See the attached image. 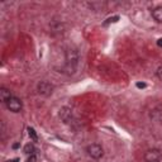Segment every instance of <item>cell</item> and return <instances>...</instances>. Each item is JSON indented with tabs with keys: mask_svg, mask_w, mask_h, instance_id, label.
Masks as SVG:
<instances>
[{
	"mask_svg": "<svg viewBox=\"0 0 162 162\" xmlns=\"http://www.w3.org/2000/svg\"><path fill=\"white\" fill-rule=\"evenodd\" d=\"M86 152H87V154H89L91 158H94V159H99V158H102L103 154H104V151H103L102 146L96 144V143H92V144L87 146V147H86Z\"/></svg>",
	"mask_w": 162,
	"mask_h": 162,
	"instance_id": "cell-1",
	"label": "cell"
},
{
	"mask_svg": "<svg viewBox=\"0 0 162 162\" xmlns=\"http://www.w3.org/2000/svg\"><path fill=\"white\" fill-rule=\"evenodd\" d=\"M162 159V152L158 148L148 149L144 153V161L146 162H161Z\"/></svg>",
	"mask_w": 162,
	"mask_h": 162,
	"instance_id": "cell-2",
	"label": "cell"
},
{
	"mask_svg": "<svg viewBox=\"0 0 162 162\" xmlns=\"http://www.w3.org/2000/svg\"><path fill=\"white\" fill-rule=\"evenodd\" d=\"M5 105H7V108H8L10 112H13V113L20 112V110H22V107H23L22 100H20L19 98H17V96H12V98L5 103Z\"/></svg>",
	"mask_w": 162,
	"mask_h": 162,
	"instance_id": "cell-3",
	"label": "cell"
},
{
	"mask_svg": "<svg viewBox=\"0 0 162 162\" xmlns=\"http://www.w3.org/2000/svg\"><path fill=\"white\" fill-rule=\"evenodd\" d=\"M37 89H38V92H39L41 95L48 96V95H51V94H52L53 86H52V85H51L48 81H41V82L38 84Z\"/></svg>",
	"mask_w": 162,
	"mask_h": 162,
	"instance_id": "cell-4",
	"label": "cell"
},
{
	"mask_svg": "<svg viewBox=\"0 0 162 162\" xmlns=\"http://www.w3.org/2000/svg\"><path fill=\"white\" fill-rule=\"evenodd\" d=\"M60 118L62 119V122H65L66 124H70L72 122V110L70 108H62L60 110Z\"/></svg>",
	"mask_w": 162,
	"mask_h": 162,
	"instance_id": "cell-5",
	"label": "cell"
},
{
	"mask_svg": "<svg viewBox=\"0 0 162 162\" xmlns=\"http://www.w3.org/2000/svg\"><path fill=\"white\" fill-rule=\"evenodd\" d=\"M12 94H10V91L8 90V89H5V87H2L0 89V99H2V102L5 104L10 98H12Z\"/></svg>",
	"mask_w": 162,
	"mask_h": 162,
	"instance_id": "cell-6",
	"label": "cell"
},
{
	"mask_svg": "<svg viewBox=\"0 0 162 162\" xmlns=\"http://www.w3.org/2000/svg\"><path fill=\"white\" fill-rule=\"evenodd\" d=\"M152 17L156 22L162 23V7H157L152 10Z\"/></svg>",
	"mask_w": 162,
	"mask_h": 162,
	"instance_id": "cell-7",
	"label": "cell"
},
{
	"mask_svg": "<svg viewBox=\"0 0 162 162\" xmlns=\"http://www.w3.org/2000/svg\"><path fill=\"white\" fill-rule=\"evenodd\" d=\"M34 151H36V148L32 143H28L24 146V153H27V154H33Z\"/></svg>",
	"mask_w": 162,
	"mask_h": 162,
	"instance_id": "cell-8",
	"label": "cell"
},
{
	"mask_svg": "<svg viewBox=\"0 0 162 162\" xmlns=\"http://www.w3.org/2000/svg\"><path fill=\"white\" fill-rule=\"evenodd\" d=\"M28 134H29V137H30V139L33 141V142H37V139H38V137H37V133H36V131L33 128H28Z\"/></svg>",
	"mask_w": 162,
	"mask_h": 162,
	"instance_id": "cell-9",
	"label": "cell"
},
{
	"mask_svg": "<svg viewBox=\"0 0 162 162\" xmlns=\"http://www.w3.org/2000/svg\"><path fill=\"white\" fill-rule=\"evenodd\" d=\"M118 20H119V17H112V18H108L104 24L107 25V24H109V23H115V22H118Z\"/></svg>",
	"mask_w": 162,
	"mask_h": 162,
	"instance_id": "cell-10",
	"label": "cell"
},
{
	"mask_svg": "<svg viewBox=\"0 0 162 162\" xmlns=\"http://www.w3.org/2000/svg\"><path fill=\"white\" fill-rule=\"evenodd\" d=\"M156 75H157V77L162 81V66H159L158 69H157V71H156Z\"/></svg>",
	"mask_w": 162,
	"mask_h": 162,
	"instance_id": "cell-11",
	"label": "cell"
},
{
	"mask_svg": "<svg viewBox=\"0 0 162 162\" xmlns=\"http://www.w3.org/2000/svg\"><path fill=\"white\" fill-rule=\"evenodd\" d=\"M27 162H37V157H36L34 154H30L29 158L27 159Z\"/></svg>",
	"mask_w": 162,
	"mask_h": 162,
	"instance_id": "cell-12",
	"label": "cell"
},
{
	"mask_svg": "<svg viewBox=\"0 0 162 162\" xmlns=\"http://www.w3.org/2000/svg\"><path fill=\"white\" fill-rule=\"evenodd\" d=\"M137 87L143 89V87H146V84H144V82H137Z\"/></svg>",
	"mask_w": 162,
	"mask_h": 162,
	"instance_id": "cell-13",
	"label": "cell"
},
{
	"mask_svg": "<svg viewBox=\"0 0 162 162\" xmlns=\"http://www.w3.org/2000/svg\"><path fill=\"white\" fill-rule=\"evenodd\" d=\"M157 46H158V47H162V38H159V39L157 41Z\"/></svg>",
	"mask_w": 162,
	"mask_h": 162,
	"instance_id": "cell-14",
	"label": "cell"
},
{
	"mask_svg": "<svg viewBox=\"0 0 162 162\" xmlns=\"http://www.w3.org/2000/svg\"><path fill=\"white\" fill-rule=\"evenodd\" d=\"M13 148H14V149L19 148V143H15V144H13Z\"/></svg>",
	"mask_w": 162,
	"mask_h": 162,
	"instance_id": "cell-15",
	"label": "cell"
},
{
	"mask_svg": "<svg viewBox=\"0 0 162 162\" xmlns=\"http://www.w3.org/2000/svg\"><path fill=\"white\" fill-rule=\"evenodd\" d=\"M8 162H18V158H15V159H12V161H8Z\"/></svg>",
	"mask_w": 162,
	"mask_h": 162,
	"instance_id": "cell-16",
	"label": "cell"
}]
</instances>
